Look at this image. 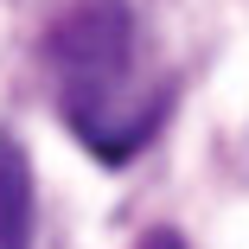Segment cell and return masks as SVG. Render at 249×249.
<instances>
[{"mask_svg":"<svg viewBox=\"0 0 249 249\" xmlns=\"http://www.w3.org/2000/svg\"><path fill=\"white\" fill-rule=\"evenodd\" d=\"M0 249H32V166L13 134H0Z\"/></svg>","mask_w":249,"mask_h":249,"instance_id":"cell-2","label":"cell"},{"mask_svg":"<svg viewBox=\"0 0 249 249\" xmlns=\"http://www.w3.org/2000/svg\"><path fill=\"white\" fill-rule=\"evenodd\" d=\"M141 249H185V243H179V236H173V230H154V236H147V243H141Z\"/></svg>","mask_w":249,"mask_h":249,"instance_id":"cell-3","label":"cell"},{"mask_svg":"<svg viewBox=\"0 0 249 249\" xmlns=\"http://www.w3.org/2000/svg\"><path fill=\"white\" fill-rule=\"evenodd\" d=\"M45 58L64 77V115L89 154H103L109 166L128 160L134 147H147L160 109L128 103V64H134V13L128 0H71L58 13Z\"/></svg>","mask_w":249,"mask_h":249,"instance_id":"cell-1","label":"cell"}]
</instances>
